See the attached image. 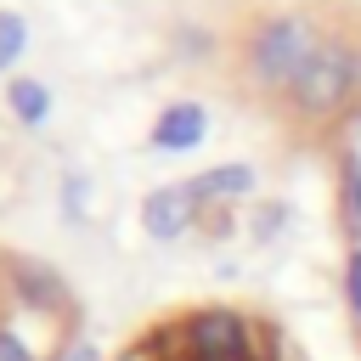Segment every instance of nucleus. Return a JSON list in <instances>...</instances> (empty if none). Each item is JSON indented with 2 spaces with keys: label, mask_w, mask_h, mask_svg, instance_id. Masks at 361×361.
<instances>
[{
  "label": "nucleus",
  "mask_w": 361,
  "mask_h": 361,
  "mask_svg": "<svg viewBox=\"0 0 361 361\" xmlns=\"http://www.w3.org/2000/svg\"><path fill=\"white\" fill-rule=\"evenodd\" d=\"M186 350H192V361H248L254 327L231 310H203L186 322Z\"/></svg>",
  "instance_id": "2"
},
{
  "label": "nucleus",
  "mask_w": 361,
  "mask_h": 361,
  "mask_svg": "<svg viewBox=\"0 0 361 361\" xmlns=\"http://www.w3.org/2000/svg\"><path fill=\"white\" fill-rule=\"evenodd\" d=\"M0 361H34V355H28V350H23L11 333H0Z\"/></svg>",
  "instance_id": "10"
},
{
  "label": "nucleus",
  "mask_w": 361,
  "mask_h": 361,
  "mask_svg": "<svg viewBox=\"0 0 361 361\" xmlns=\"http://www.w3.org/2000/svg\"><path fill=\"white\" fill-rule=\"evenodd\" d=\"M316 56V34L299 23V17H276L259 39H254V68L276 85H293V73Z\"/></svg>",
  "instance_id": "1"
},
{
  "label": "nucleus",
  "mask_w": 361,
  "mask_h": 361,
  "mask_svg": "<svg viewBox=\"0 0 361 361\" xmlns=\"http://www.w3.org/2000/svg\"><path fill=\"white\" fill-rule=\"evenodd\" d=\"M248 186H254V169H248V164H220V169H203V175L192 180L197 197H237V192H248Z\"/></svg>",
  "instance_id": "6"
},
{
  "label": "nucleus",
  "mask_w": 361,
  "mask_h": 361,
  "mask_svg": "<svg viewBox=\"0 0 361 361\" xmlns=\"http://www.w3.org/2000/svg\"><path fill=\"white\" fill-rule=\"evenodd\" d=\"M11 107H17V118H45L51 96H45L34 79H23V85H11Z\"/></svg>",
  "instance_id": "7"
},
{
  "label": "nucleus",
  "mask_w": 361,
  "mask_h": 361,
  "mask_svg": "<svg viewBox=\"0 0 361 361\" xmlns=\"http://www.w3.org/2000/svg\"><path fill=\"white\" fill-rule=\"evenodd\" d=\"M192 203H197V192L192 186H164V192H152L147 197V231L152 237H180L186 231V220H192Z\"/></svg>",
  "instance_id": "4"
},
{
  "label": "nucleus",
  "mask_w": 361,
  "mask_h": 361,
  "mask_svg": "<svg viewBox=\"0 0 361 361\" xmlns=\"http://www.w3.org/2000/svg\"><path fill=\"white\" fill-rule=\"evenodd\" d=\"M350 305L361 316V254H350Z\"/></svg>",
  "instance_id": "9"
},
{
  "label": "nucleus",
  "mask_w": 361,
  "mask_h": 361,
  "mask_svg": "<svg viewBox=\"0 0 361 361\" xmlns=\"http://www.w3.org/2000/svg\"><path fill=\"white\" fill-rule=\"evenodd\" d=\"M17 51H23V17H11V11H6V17H0V68H6Z\"/></svg>",
  "instance_id": "8"
},
{
  "label": "nucleus",
  "mask_w": 361,
  "mask_h": 361,
  "mask_svg": "<svg viewBox=\"0 0 361 361\" xmlns=\"http://www.w3.org/2000/svg\"><path fill=\"white\" fill-rule=\"evenodd\" d=\"M203 107L197 102H175V107H164L158 113V130H152V141L158 147H169V152H180V147H197L203 141Z\"/></svg>",
  "instance_id": "5"
},
{
  "label": "nucleus",
  "mask_w": 361,
  "mask_h": 361,
  "mask_svg": "<svg viewBox=\"0 0 361 361\" xmlns=\"http://www.w3.org/2000/svg\"><path fill=\"white\" fill-rule=\"evenodd\" d=\"M344 85H350V56L338 51V45H316V56L293 73V96L305 102V107H333L338 96H344Z\"/></svg>",
  "instance_id": "3"
}]
</instances>
